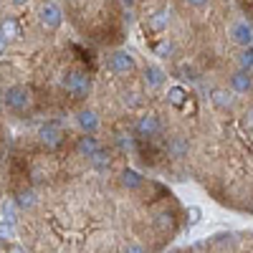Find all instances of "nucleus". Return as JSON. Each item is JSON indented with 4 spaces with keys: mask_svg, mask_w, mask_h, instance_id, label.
<instances>
[{
    "mask_svg": "<svg viewBox=\"0 0 253 253\" xmlns=\"http://www.w3.org/2000/svg\"><path fill=\"white\" fill-rule=\"evenodd\" d=\"M63 86L74 99H86L91 91V79L86 71H69L63 76Z\"/></svg>",
    "mask_w": 253,
    "mask_h": 253,
    "instance_id": "1",
    "label": "nucleus"
},
{
    "mask_svg": "<svg viewBox=\"0 0 253 253\" xmlns=\"http://www.w3.org/2000/svg\"><path fill=\"white\" fill-rule=\"evenodd\" d=\"M3 101H5V107H8V109H13V112H23V109L31 107V89L23 86V84H15V86L5 89Z\"/></svg>",
    "mask_w": 253,
    "mask_h": 253,
    "instance_id": "2",
    "label": "nucleus"
},
{
    "mask_svg": "<svg viewBox=\"0 0 253 253\" xmlns=\"http://www.w3.org/2000/svg\"><path fill=\"white\" fill-rule=\"evenodd\" d=\"M109 69H112L114 74H119V76L132 74V71L137 69L134 56H132V53H126V51H117V53H112V58H109Z\"/></svg>",
    "mask_w": 253,
    "mask_h": 253,
    "instance_id": "3",
    "label": "nucleus"
},
{
    "mask_svg": "<svg viewBox=\"0 0 253 253\" xmlns=\"http://www.w3.org/2000/svg\"><path fill=\"white\" fill-rule=\"evenodd\" d=\"M38 137H41V142H43L46 147L56 150V147L63 142V129H61V124H53V122H48V124H43V126L38 129Z\"/></svg>",
    "mask_w": 253,
    "mask_h": 253,
    "instance_id": "4",
    "label": "nucleus"
},
{
    "mask_svg": "<svg viewBox=\"0 0 253 253\" xmlns=\"http://www.w3.org/2000/svg\"><path fill=\"white\" fill-rule=\"evenodd\" d=\"M38 18H41V23H43L46 28H51V31H56L63 23V13H61V8L56 3H46L43 8H41Z\"/></svg>",
    "mask_w": 253,
    "mask_h": 253,
    "instance_id": "5",
    "label": "nucleus"
},
{
    "mask_svg": "<svg viewBox=\"0 0 253 253\" xmlns=\"http://www.w3.org/2000/svg\"><path fill=\"white\" fill-rule=\"evenodd\" d=\"M137 134L139 137H144V139H150V137H157L160 134V119L155 117V114H144V117H139L137 119Z\"/></svg>",
    "mask_w": 253,
    "mask_h": 253,
    "instance_id": "6",
    "label": "nucleus"
},
{
    "mask_svg": "<svg viewBox=\"0 0 253 253\" xmlns=\"http://www.w3.org/2000/svg\"><path fill=\"white\" fill-rule=\"evenodd\" d=\"M101 150V144H99V139L94 137V134H84V137H79V142H76V152L81 155V157H94L96 152Z\"/></svg>",
    "mask_w": 253,
    "mask_h": 253,
    "instance_id": "7",
    "label": "nucleus"
},
{
    "mask_svg": "<svg viewBox=\"0 0 253 253\" xmlns=\"http://www.w3.org/2000/svg\"><path fill=\"white\" fill-rule=\"evenodd\" d=\"M76 122H79L81 129H84V134H94V132L99 129V117H96V112H91V109H81V112L76 114Z\"/></svg>",
    "mask_w": 253,
    "mask_h": 253,
    "instance_id": "8",
    "label": "nucleus"
},
{
    "mask_svg": "<svg viewBox=\"0 0 253 253\" xmlns=\"http://www.w3.org/2000/svg\"><path fill=\"white\" fill-rule=\"evenodd\" d=\"M230 36H233V41L238 46H243V48H248V46H253V31H251V26L248 23H236L233 28H230Z\"/></svg>",
    "mask_w": 253,
    "mask_h": 253,
    "instance_id": "9",
    "label": "nucleus"
},
{
    "mask_svg": "<svg viewBox=\"0 0 253 253\" xmlns=\"http://www.w3.org/2000/svg\"><path fill=\"white\" fill-rule=\"evenodd\" d=\"M142 76H144V84H147L150 89L162 86V81H165V71H162L160 66H155V63H147L144 71H142Z\"/></svg>",
    "mask_w": 253,
    "mask_h": 253,
    "instance_id": "10",
    "label": "nucleus"
},
{
    "mask_svg": "<svg viewBox=\"0 0 253 253\" xmlns=\"http://www.w3.org/2000/svg\"><path fill=\"white\" fill-rule=\"evenodd\" d=\"M230 86H233V91H238V94L251 91V86H253L251 74H248V71H236L233 76H230Z\"/></svg>",
    "mask_w": 253,
    "mask_h": 253,
    "instance_id": "11",
    "label": "nucleus"
},
{
    "mask_svg": "<svg viewBox=\"0 0 253 253\" xmlns=\"http://www.w3.org/2000/svg\"><path fill=\"white\" fill-rule=\"evenodd\" d=\"M142 175L137 172V170H124L122 172V185L126 187V190H139L142 187Z\"/></svg>",
    "mask_w": 253,
    "mask_h": 253,
    "instance_id": "12",
    "label": "nucleus"
},
{
    "mask_svg": "<svg viewBox=\"0 0 253 253\" xmlns=\"http://www.w3.org/2000/svg\"><path fill=\"white\" fill-rule=\"evenodd\" d=\"M167 23H170V15H167V10H162V8L150 15V28L152 31H165Z\"/></svg>",
    "mask_w": 253,
    "mask_h": 253,
    "instance_id": "13",
    "label": "nucleus"
},
{
    "mask_svg": "<svg viewBox=\"0 0 253 253\" xmlns=\"http://www.w3.org/2000/svg\"><path fill=\"white\" fill-rule=\"evenodd\" d=\"M36 203H38V198H36L33 190H23V193H18V198H15V205L20 210H31Z\"/></svg>",
    "mask_w": 253,
    "mask_h": 253,
    "instance_id": "14",
    "label": "nucleus"
},
{
    "mask_svg": "<svg viewBox=\"0 0 253 253\" xmlns=\"http://www.w3.org/2000/svg\"><path fill=\"white\" fill-rule=\"evenodd\" d=\"M213 104L218 109H230V107H233V94L218 89V91H213Z\"/></svg>",
    "mask_w": 253,
    "mask_h": 253,
    "instance_id": "15",
    "label": "nucleus"
},
{
    "mask_svg": "<svg viewBox=\"0 0 253 253\" xmlns=\"http://www.w3.org/2000/svg\"><path fill=\"white\" fill-rule=\"evenodd\" d=\"M91 165H94V170H99V172L109 170V165H112V157H109V152H107V150H99V152L91 157Z\"/></svg>",
    "mask_w": 253,
    "mask_h": 253,
    "instance_id": "16",
    "label": "nucleus"
},
{
    "mask_svg": "<svg viewBox=\"0 0 253 253\" xmlns=\"http://www.w3.org/2000/svg\"><path fill=\"white\" fill-rule=\"evenodd\" d=\"M167 152H170L172 157H185V152H187V142H185L182 137H172L170 144H167Z\"/></svg>",
    "mask_w": 253,
    "mask_h": 253,
    "instance_id": "17",
    "label": "nucleus"
},
{
    "mask_svg": "<svg viewBox=\"0 0 253 253\" xmlns=\"http://www.w3.org/2000/svg\"><path fill=\"white\" fill-rule=\"evenodd\" d=\"M185 89L182 86H172L170 91H167V101H170L172 104V107H177V109H182L185 107Z\"/></svg>",
    "mask_w": 253,
    "mask_h": 253,
    "instance_id": "18",
    "label": "nucleus"
},
{
    "mask_svg": "<svg viewBox=\"0 0 253 253\" xmlns=\"http://www.w3.org/2000/svg\"><path fill=\"white\" fill-rule=\"evenodd\" d=\"M15 238V228L5 218H0V243H10Z\"/></svg>",
    "mask_w": 253,
    "mask_h": 253,
    "instance_id": "19",
    "label": "nucleus"
},
{
    "mask_svg": "<svg viewBox=\"0 0 253 253\" xmlns=\"http://www.w3.org/2000/svg\"><path fill=\"white\" fill-rule=\"evenodd\" d=\"M238 63H241V71H251L253 69V46L243 48L238 53Z\"/></svg>",
    "mask_w": 253,
    "mask_h": 253,
    "instance_id": "20",
    "label": "nucleus"
},
{
    "mask_svg": "<svg viewBox=\"0 0 253 253\" xmlns=\"http://www.w3.org/2000/svg\"><path fill=\"white\" fill-rule=\"evenodd\" d=\"M0 36H3L5 41L18 36V26H15V20H3V26H0Z\"/></svg>",
    "mask_w": 253,
    "mask_h": 253,
    "instance_id": "21",
    "label": "nucleus"
},
{
    "mask_svg": "<svg viewBox=\"0 0 253 253\" xmlns=\"http://www.w3.org/2000/svg\"><path fill=\"white\" fill-rule=\"evenodd\" d=\"M15 203H10V200H5L3 203V218L8 220V223H15Z\"/></svg>",
    "mask_w": 253,
    "mask_h": 253,
    "instance_id": "22",
    "label": "nucleus"
},
{
    "mask_svg": "<svg viewBox=\"0 0 253 253\" xmlns=\"http://www.w3.org/2000/svg\"><path fill=\"white\" fill-rule=\"evenodd\" d=\"M187 215H190V225H198V223L203 220V210H200L198 205H190V208H187Z\"/></svg>",
    "mask_w": 253,
    "mask_h": 253,
    "instance_id": "23",
    "label": "nucleus"
},
{
    "mask_svg": "<svg viewBox=\"0 0 253 253\" xmlns=\"http://www.w3.org/2000/svg\"><path fill=\"white\" fill-rule=\"evenodd\" d=\"M155 53H160V56H170V53H172V43H170V41H160V43L155 46Z\"/></svg>",
    "mask_w": 253,
    "mask_h": 253,
    "instance_id": "24",
    "label": "nucleus"
},
{
    "mask_svg": "<svg viewBox=\"0 0 253 253\" xmlns=\"http://www.w3.org/2000/svg\"><path fill=\"white\" fill-rule=\"evenodd\" d=\"M124 253H147V248L144 246H139V243H132V246H126V251Z\"/></svg>",
    "mask_w": 253,
    "mask_h": 253,
    "instance_id": "25",
    "label": "nucleus"
},
{
    "mask_svg": "<svg viewBox=\"0 0 253 253\" xmlns=\"http://www.w3.org/2000/svg\"><path fill=\"white\" fill-rule=\"evenodd\" d=\"M243 124L248 126V129H253V109H248V112L243 114Z\"/></svg>",
    "mask_w": 253,
    "mask_h": 253,
    "instance_id": "26",
    "label": "nucleus"
},
{
    "mask_svg": "<svg viewBox=\"0 0 253 253\" xmlns=\"http://www.w3.org/2000/svg\"><path fill=\"white\" fill-rule=\"evenodd\" d=\"M187 5H193V8H203V5H208V0H187Z\"/></svg>",
    "mask_w": 253,
    "mask_h": 253,
    "instance_id": "27",
    "label": "nucleus"
},
{
    "mask_svg": "<svg viewBox=\"0 0 253 253\" xmlns=\"http://www.w3.org/2000/svg\"><path fill=\"white\" fill-rule=\"evenodd\" d=\"M5 46H8V41H5L3 36H0V53H5Z\"/></svg>",
    "mask_w": 253,
    "mask_h": 253,
    "instance_id": "28",
    "label": "nucleus"
},
{
    "mask_svg": "<svg viewBox=\"0 0 253 253\" xmlns=\"http://www.w3.org/2000/svg\"><path fill=\"white\" fill-rule=\"evenodd\" d=\"M8 253H26V251L20 248V246H10V251H8Z\"/></svg>",
    "mask_w": 253,
    "mask_h": 253,
    "instance_id": "29",
    "label": "nucleus"
},
{
    "mask_svg": "<svg viewBox=\"0 0 253 253\" xmlns=\"http://www.w3.org/2000/svg\"><path fill=\"white\" fill-rule=\"evenodd\" d=\"M122 3H124V8H129V10L134 8V0H122Z\"/></svg>",
    "mask_w": 253,
    "mask_h": 253,
    "instance_id": "30",
    "label": "nucleus"
},
{
    "mask_svg": "<svg viewBox=\"0 0 253 253\" xmlns=\"http://www.w3.org/2000/svg\"><path fill=\"white\" fill-rule=\"evenodd\" d=\"M13 3H18V5H23V3H28V0H13Z\"/></svg>",
    "mask_w": 253,
    "mask_h": 253,
    "instance_id": "31",
    "label": "nucleus"
}]
</instances>
